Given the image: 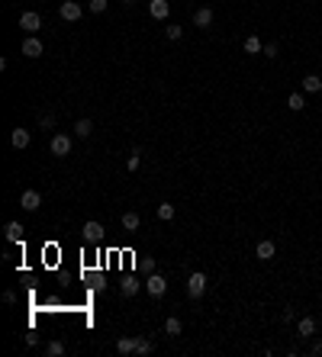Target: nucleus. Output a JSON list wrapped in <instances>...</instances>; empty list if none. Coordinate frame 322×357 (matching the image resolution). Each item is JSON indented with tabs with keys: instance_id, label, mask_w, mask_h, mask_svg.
<instances>
[{
	"instance_id": "bb28decb",
	"label": "nucleus",
	"mask_w": 322,
	"mask_h": 357,
	"mask_svg": "<svg viewBox=\"0 0 322 357\" xmlns=\"http://www.w3.org/2000/svg\"><path fill=\"white\" fill-rule=\"evenodd\" d=\"M164 32H168V39H180V32H184V29H180V26H168Z\"/></svg>"
},
{
	"instance_id": "b1692460",
	"label": "nucleus",
	"mask_w": 322,
	"mask_h": 357,
	"mask_svg": "<svg viewBox=\"0 0 322 357\" xmlns=\"http://www.w3.org/2000/svg\"><path fill=\"white\" fill-rule=\"evenodd\" d=\"M164 332H168L171 338H174V335H180V319H174V316H171L168 322H164Z\"/></svg>"
},
{
	"instance_id": "9b49d317",
	"label": "nucleus",
	"mask_w": 322,
	"mask_h": 357,
	"mask_svg": "<svg viewBox=\"0 0 322 357\" xmlns=\"http://www.w3.org/2000/svg\"><path fill=\"white\" fill-rule=\"evenodd\" d=\"M303 90H306V93H319L322 90V77L319 74H306V77H303Z\"/></svg>"
},
{
	"instance_id": "f3484780",
	"label": "nucleus",
	"mask_w": 322,
	"mask_h": 357,
	"mask_svg": "<svg viewBox=\"0 0 322 357\" xmlns=\"http://www.w3.org/2000/svg\"><path fill=\"white\" fill-rule=\"evenodd\" d=\"M116 351H119V354H135V338H119V341H116Z\"/></svg>"
},
{
	"instance_id": "f8f14e48",
	"label": "nucleus",
	"mask_w": 322,
	"mask_h": 357,
	"mask_svg": "<svg viewBox=\"0 0 322 357\" xmlns=\"http://www.w3.org/2000/svg\"><path fill=\"white\" fill-rule=\"evenodd\" d=\"M274 251H277V248H274V241H258L255 254H258L261 261H271V258H274Z\"/></svg>"
},
{
	"instance_id": "6ab92c4d",
	"label": "nucleus",
	"mask_w": 322,
	"mask_h": 357,
	"mask_svg": "<svg viewBox=\"0 0 322 357\" xmlns=\"http://www.w3.org/2000/svg\"><path fill=\"white\" fill-rule=\"evenodd\" d=\"M123 229H129V232L139 229V213H123Z\"/></svg>"
},
{
	"instance_id": "0eeeda50",
	"label": "nucleus",
	"mask_w": 322,
	"mask_h": 357,
	"mask_svg": "<svg viewBox=\"0 0 322 357\" xmlns=\"http://www.w3.org/2000/svg\"><path fill=\"white\" fill-rule=\"evenodd\" d=\"M20 52H23L26 58H39V55H42V52H45V48H42V42H39L36 36H29V39L23 42V48H20Z\"/></svg>"
},
{
	"instance_id": "4be33fe9",
	"label": "nucleus",
	"mask_w": 322,
	"mask_h": 357,
	"mask_svg": "<svg viewBox=\"0 0 322 357\" xmlns=\"http://www.w3.org/2000/svg\"><path fill=\"white\" fill-rule=\"evenodd\" d=\"M45 354H49V357H62V354H65V344H62V341H49V344H45Z\"/></svg>"
},
{
	"instance_id": "6e6552de",
	"label": "nucleus",
	"mask_w": 322,
	"mask_h": 357,
	"mask_svg": "<svg viewBox=\"0 0 322 357\" xmlns=\"http://www.w3.org/2000/svg\"><path fill=\"white\" fill-rule=\"evenodd\" d=\"M39 26H42V16H39V13H32V10H29V13H23V16H20V29L36 32Z\"/></svg>"
},
{
	"instance_id": "5701e85b",
	"label": "nucleus",
	"mask_w": 322,
	"mask_h": 357,
	"mask_svg": "<svg viewBox=\"0 0 322 357\" xmlns=\"http://www.w3.org/2000/svg\"><path fill=\"white\" fill-rule=\"evenodd\" d=\"M287 107H290V110H303V107H306V103H303V93H290V97H287Z\"/></svg>"
},
{
	"instance_id": "7c9ffc66",
	"label": "nucleus",
	"mask_w": 322,
	"mask_h": 357,
	"mask_svg": "<svg viewBox=\"0 0 322 357\" xmlns=\"http://www.w3.org/2000/svg\"><path fill=\"white\" fill-rule=\"evenodd\" d=\"M123 4H132V0H123Z\"/></svg>"
},
{
	"instance_id": "c756f323",
	"label": "nucleus",
	"mask_w": 322,
	"mask_h": 357,
	"mask_svg": "<svg viewBox=\"0 0 322 357\" xmlns=\"http://www.w3.org/2000/svg\"><path fill=\"white\" fill-rule=\"evenodd\" d=\"M312 354H322V341H316V347H312Z\"/></svg>"
},
{
	"instance_id": "7ed1b4c3",
	"label": "nucleus",
	"mask_w": 322,
	"mask_h": 357,
	"mask_svg": "<svg viewBox=\"0 0 322 357\" xmlns=\"http://www.w3.org/2000/svg\"><path fill=\"white\" fill-rule=\"evenodd\" d=\"M81 235H84V241H90V245H94V241H100V238H103V225L90 219V222H84Z\"/></svg>"
},
{
	"instance_id": "4468645a",
	"label": "nucleus",
	"mask_w": 322,
	"mask_h": 357,
	"mask_svg": "<svg viewBox=\"0 0 322 357\" xmlns=\"http://www.w3.org/2000/svg\"><path fill=\"white\" fill-rule=\"evenodd\" d=\"M4 232H7V238H10V241H20V238H23V225H20V222H7Z\"/></svg>"
},
{
	"instance_id": "1a4fd4ad",
	"label": "nucleus",
	"mask_w": 322,
	"mask_h": 357,
	"mask_svg": "<svg viewBox=\"0 0 322 357\" xmlns=\"http://www.w3.org/2000/svg\"><path fill=\"white\" fill-rule=\"evenodd\" d=\"M194 26H200V29H210L213 26V10L210 7H200V10L194 13Z\"/></svg>"
},
{
	"instance_id": "aec40b11",
	"label": "nucleus",
	"mask_w": 322,
	"mask_h": 357,
	"mask_svg": "<svg viewBox=\"0 0 322 357\" xmlns=\"http://www.w3.org/2000/svg\"><path fill=\"white\" fill-rule=\"evenodd\" d=\"M139 293V280H135V277H126V280H123V296H135Z\"/></svg>"
},
{
	"instance_id": "2eb2a0df",
	"label": "nucleus",
	"mask_w": 322,
	"mask_h": 357,
	"mask_svg": "<svg viewBox=\"0 0 322 357\" xmlns=\"http://www.w3.org/2000/svg\"><path fill=\"white\" fill-rule=\"evenodd\" d=\"M90 132H94V123H90V119H77V126H74V135H77V138H87Z\"/></svg>"
},
{
	"instance_id": "20e7f679",
	"label": "nucleus",
	"mask_w": 322,
	"mask_h": 357,
	"mask_svg": "<svg viewBox=\"0 0 322 357\" xmlns=\"http://www.w3.org/2000/svg\"><path fill=\"white\" fill-rule=\"evenodd\" d=\"M68 151H71V138H68V135H55V138H52V155H55V158H65Z\"/></svg>"
},
{
	"instance_id": "423d86ee",
	"label": "nucleus",
	"mask_w": 322,
	"mask_h": 357,
	"mask_svg": "<svg viewBox=\"0 0 322 357\" xmlns=\"http://www.w3.org/2000/svg\"><path fill=\"white\" fill-rule=\"evenodd\" d=\"M58 13H62V20L74 23V20H81V13H84V10L74 4V0H65V4H62V10H58Z\"/></svg>"
},
{
	"instance_id": "9d476101",
	"label": "nucleus",
	"mask_w": 322,
	"mask_h": 357,
	"mask_svg": "<svg viewBox=\"0 0 322 357\" xmlns=\"http://www.w3.org/2000/svg\"><path fill=\"white\" fill-rule=\"evenodd\" d=\"M149 13L155 16V20H164V16L171 13V4H168V0H152V4H149Z\"/></svg>"
},
{
	"instance_id": "cd10ccee",
	"label": "nucleus",
	"mask_w": 322,
	"mask_h": 357,
	"mask_svg": "<svg viewBox=\"0 0 322 357\" xmlns=\"http://www.w3.org/2000/svg\"><path fill=\"white\" fill-rule=\"evenodd\" d=\"M39 126H42V129H52V126H55V116H42Z\"/></svg>"
},
{
	"instance_id": "f03ea898",
	"label": "nucleus",
	"mask_w": 322,
	"mask_h": 357,
	"mask_svg": "<svg viewBox=\"0 0 322 357\" xmlns=\"http://www.w3.org/2000/svg\"><path fill=\"white\" fill-rule=\"evenodd\" d=\"M149 296H155V299H158V296H164V290H168V280H164L161 274H149Z\"/></svg>"
},
{
	"instance_id": "393cba45",
	"label": "nucleus",
	"mask_w": 322,
	"mask_h": 357,
	"mask_svg": "<svg viewBox=\"0 0 322 357\" xmlns=\"http://www.w3.org/2000/svg\"><path fill=\"white\" fill-rule=\"evenodd\" d=\"M135 354H152V341H145V338H135Z\"/></svg>"
},
{
	"instance_id": "39448f33",
	"label": "nucleus",
	"mask_w": 322,
	"mask_h": 357,
	"mask_svg": "<svg viewBox=\"0 0 322 357\" xmlns=\"http://www.w3.org/2000/svg\"><path fill=\"white\" fill-rule=\"evenodd\" d=\"M20 206H23L26 213H36L39 206H42V196L36 193V190H26V193H23V199H20Z\"/></svg>"
},
{
	"instance_id": "dca6fc26",
	"label": "nucleus",
	"mask_w": 322,
	"mask_h": 357,
	"mask_svg": "<svg viewBox=\"0 0 322 357\" xmlns=\"http://www.w3.org/2000/svg\"><path fill=\"white\" fill-rule=\"evenodd\" d=\"M312 332H316V319L303 316V319H300V335H303V338H309Z\"/></svg>"
},
{
	"instance_id": "a211bd4d",
	"label": "nucleus",
	"mask_w": 322,
	"mask_h": 357,
	"mask_svg": "<svg viewBox=\"0 0 322 357\" xmlns=\"http://www.w3.org/2000/svg\"><path fill=\"white\" fill-rule=\"evenodd\" d=\"M245 52H248V55H258V52H264V45H261L258 36H248L245 39Z\"/></svg>"
},
{
	"instance_id": "ddd939ff",
	"label": "nucleus",
	"mask_w": 322,
	"mask_h": 357,
	"mask_svg": "<svg viewBox=\"0 0 322 357\" xmlns=\"http://www.w3.org/2000/svg\"><path fill=\"white\" fill-rule=\"evenodd\" d=\"M10 142H13V148H26L29 145V132H26V129H13Z\"/></svg>"
},
{
	"instance_id": "f257e3e1",
	"label": "nucleus",
	"mask_w": 322,
	"mask_h": 357,
	"mask_svg": "<svg viewBox=\"0 0 322 357\" xmlns=\"http://www.w3.org/2000/svg\"><path fill=\"white\" fill-rule=\"evenodd\" d=\"M187 293H190V296H194V299H200V296H203V293H206V277H203V274H200V271H197V274H190V277H187Z\"/></svg>"
},
{
	"instance_id": "a878e982",
	"label": "nucleus",
	"mask_w": 322,
	"mask_h": 357,
	"mask_svg": "<svg viewBox=\"0 0 322 357\" xmlns=\"http://www.w3.org/2000/svg\"><path fill=\"white\" fill-rule=\"evenodd\" d=\"M87 10H90V13H103V10H107V0H90Z\"/></svg>"
},
{
	"instance_id": "412c9836",
	"label": "nucleus",
	"mask_w": 322,
	"mask_h": 357,
	"mask_svg": "<svg viewBox=\"0 0 322 357\" xmlns=\"http://www.w3.org/2000/svg\"><path fill=\"white\" fill-rule=\"evenodd\" d=\"M158 219H164V222L174 219V206L171 203H158Z\"/></svg>"
},
{
	"instance_id": "c85d7f7f",
	"label": "nucleus",
	"mask_w": 322,
	"mask_h": 357,
	"mask_svg": "<svg viewBox=\"0 0 322 357\" xmlns=\"http://www.w3.org/2000/svg\"><path fill=\"white\" fill-rule=\"evenodd\" d=\"M264 55H267V58H277V42H271V45H264Z\"/></svg>"
}]
</instances>
